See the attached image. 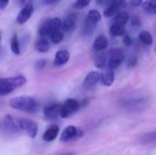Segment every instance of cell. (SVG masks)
<instances>
[{
  "label": "cell",
  "instance_id": "obj_1",
  "mask_svg": "<svg viewBox=\"0 0 156 155\" xmlns=\"http://www.w3.org/2000/svg\"><path fill=\"white\" fill-rule=\"evenodd\" d=\"M9 106L15 110L29 114L37 113L40 108L38 101L30 96H19L13 98L9 100Z\"/></svg>",
  "mask_w": 156,
  "mask_h": 155
},
{
  "label": "cell",
  "instance_id": "obj_2",
  "mask_svg": "<svg viewBox=\"0 0 156 155\" xmlns=\"http://www.w3.org/2000/svg\"><path fill=\"white\" fill-rule=\"evenodd\" d=\"M27 83V78L18 75L9 78L0 79V96H5L12 93L15 90L22 87Z\"/></svg>",
  "mask_w": 156,
  "mask_h": 155
},
{
  "label": "cell",
  "instance_id": "obj_3",
  "mask_svg": "<svg viewBox=\"0 0 156 155\" xmlns=\"http://www.w3.org/2000/svg\"><path fill=\"white\" fill-rule=\"evenodd\" d=\"M61 27V19L59 17H53L45 21L38 28V34L42 37H48L52 32L59 30Z\"/></svg>",
  "mask_w": 156,
  "mask_h": 155
},
{
  "label": "cell",
  "instance_id": "obj_4",
  "mask_svg": "<svg viewBox=\"0 0 156 155\" xmlns=\"http://www.w3.org/2000/svg\"><path fill=\"white\" fill-rule=\"evenodd\" d=\"M80 102L77 100H75V99H68L61 105L59 117L64 118V119L69 118V116L76 113L80 110Z\"/></svg>",
  "mask_w": 156,
  "mask_h": 155
},
{
  "label": "cell",
  "instance_id": "obj_5",
  "mask_svg": "<svg viewBox=\"0 0 156 155\" xmlns=\"http://www.w3.org/2000/svg\"><path fill=\"white\" fill-rule=\"evenodd\" d=\"M108 67L109 69L113 70L120 67L122 62L124 61V53L122 49L120 48H114L110 51L109 56H108Z\"/></svg>",
  "mask_w": 156,
  "mask_h": 155
},
{
  "label": "cell",
  "instance_id": "obj_6",
  "mask_svg": "<svg viewBox=\"0 0 156 155\" xmlns=\"http://www.w3.org/2000/svg\"><path fill=\"white\" fill-rule=\"evenodd\" d=\"M18 131L25 132L30 138L35 139L37 134V124L32 121L27 119H18Z\"/></svg>",
  "mask_w": 156,
  "mask_h": 155
},
{
  "label": "cell",
  "instance_id": "obj_7",
  "mask_svg": "<svg viewBox=\"0 0 156 155\" xmlns=\"http://www.w3.org/2000/svg\"><path fill=\"white\" fill-rule=\"evenodd\" d=\"M82 134H83V132L81 131H80L75 126L70 125V126H68L67 128H65L64 131L62 132L61 136H60V141L67 143V142H69L73 139L80 138Z\"/></svg>",
  "mask_w": 156,
  "mask_h": 155
},
{
  "label": "cell",
  "instance_id": "obj_8",
  "mask_svg": "<svg viewBox=\"0 0 156 155\" xmlns=\"http://www.w3.org/2000/svg\"><path fill=\"white\" fill-rule=\"evenodd\" d=\"M33 12H34V5L31 3L26 4L22 7V9L20 10V12L18 13V15L16 18V23L19 25L25 24L31 17V16L33 15Z\"/></svg>",
  "mask_w": 156,
  "mask_h": 155
},
{
  "label": "cell",
  "instance_id": "obj_9",
  "mask_svg": "<svg viewBox=\"0 0 156 155\" xmlns=\"http://www.w3.org/2000/svg\"><path fill=\"white\" fill-rule=\"evenodd\" d=\"M61 109V104L59 103H53L46 106L43 110L44 117L48 121H54L57 120L59 117Z\"/></svg>",
  "mask_w": 156,
  "mask_h": 155
},
{
  "label": "cell",
  "instance_id": "obj_10",
  "mask_svg": "<svg viewBox=\"0 0 156 155\" xmlns=\"http://www.w3.org/2000/svg\"><path fill=\"white\" fill-rule=\"evenodd\" d=\"M100 82V72L98 71H90L86 76L83 81V88L86 90L93 89Z\"/></svg>",
  "mask_w": 156,
  "mask_h": 155
},
{
  "label": "cell",
  "instance_id": "obj_11",
  "mask_svg": "<svg viewBox=\"0 0 156 155\" xmlns=\"http://www.w3.org/2000/svg\"><path fill=\"white\" fill-rule=\"evenodd\" d=\"M77 23V15L74 13L69 14L63 21H61V28L63 31L65 32H69L71 31Z\"/></svg>",
  "mask_w": 156,
  "mask_h": 155
},
{
  "label": "cell",
  "instance_id": "obj_12",
  "mask_svg": "<svg viewBox=\"0 0 156 155\" xmlns=\"http://www.w3.org/2000/svg\"><path fill=\"white\" fill-rule=\"evenodd\" d=\"M70 58L69 52L67 49H60L56 53L54 65L55 66H62L65 65Z\"/></svg>",
  "mask_w": 156,
  "mask_h": 155
},
{
  "label": "cell",
  "instance_id": "obj_13",
  "mask_svg": "<svg viewBox=\"0 0 156 155\" xmlns=\"http://www.w3.org/2000/svg\"><path fill=\"white\" fill-rule=\"evenodd\" d=\"M58 132H59L58 126V125H55V124L54 125H51V126H49L45 131V132L43 134V140L45 142H48V143L53 142L57 138Z\"/></svg>",
  "mask_w": 156,
  "mask_h": 155
},
{
  "label": "cell",
  "instance_id": "obj_14",
  "mask_svg": "<svg viewBox=\"0 0 156 155\" xmlns=\"http://www.w3.org/2000/svg\"><path fill=\"white\" fill-rule=\"evenodd\" d=\"M100 81L104 86H111L114 81V72L113 70L107 69L101 73H100Z\"/></svg>",
  "mask_w": 156,
  "mask_h": 155
},
{
  "label": "cell",
  "instance_id": "obj_15",
  "mask_svg": "<svg viewBox=\"0 0 156 155\" xmlns=\"http://www.w3.org/2000/svg\"><path fill=\"white\" fill-rule=\"evenodd\" d=\"M108 44L109 42L107 37L103 35H101L95 38L93 42V49L97 52H101L108 47Z\"/></svg>",
  "mask_w": 156,
  "mask_h": 155
},
{
  "label": "cell",
  "instance_id": "obj_16",
  "mask_svg": "<svg viewBox=\"0 0 156 155\" xmlns=\"http://www.w3.org/2000/svg\"><path fill=\"white\" fill-rule=\"evenodd\" d=\"M130 19V16L127 12H123V11H120L118 13H116L114 15V18H113V22L116 25H120V26H125L128 21Z\"/></svg>",
  "mask_w": 156,
  "mask_h": 155
},
{
  "label": "cell",
  "instance_id": "obj_17",
  "mask_svg": "<svg viewBox=\"0 0 156 155\" xmlns=\"http://www.w3.org/2000/svg\"><path fill=\"white\" fill-rule=\"evenodd\" d=\"M36 49L38 51V52H41V53H46L49 50L50 48V44H49V41L47 39V37H40L37 42H36Z\"/></svg>",
  "mask_w": 156,
  "mask_h": 155
},
{
  "label": "cell",
  "instance_id": "obj_18",
  "mask_svg": "<svg viewBox=\"0 0 156 155\" xmlns=\"http://www.w3.org/2000/svg\"><path fill=\"white\" fill-rule=\"evenodd\" d=\"M101 20V13L96 10V9H91L88 12L87 14V17H86V21H88L90 24L96 25Z\"/></svg>",
  "mask_w": 156,
  "mask_h": 155
},
{
  "label": "cell",
  "instance_id": "obj_19",
  "mask_svg": "<svg viewBox=\"0 0 156 155\" xmlns=\"http://www.w3.org/2000/svg\"><path fill=\"white\" fill-rule=\"evenodd\" d=\"M143 10L149 15H155L156 0H146L142 4Z\"/></svg>",
  "mask_w": 156,
  "mask_h": 155
},
{
  "label": "cell",
  "instance_id": "obj_20",
  "mask_svg": "<svg viewBox=\"0 0 156 155\" xmlns=\"http://www.w3.org/2000/svg\"><path fill=\"white\" fill-rule=\"evenodd\" d=\"M107 63V56L106 54L102 53V52H97L95 58H94V65L97 68L102 69L105 67Z\"/></svg>",
  "mask_w": 156,
  "mask_h": 155
},
{
  "label": "cell",
  "instance_id": "obj_21",
  "mask_svg": "<svg viewBox=\"0 0 156 155\" xmlns=\"http://www.w3.org/2000/svg\"><path fill=\"white\" fill-rule=\"evenodd\" d=\"M4 122L5 126L8 127L9 129L14 131H18V119H16L10 115H6L4 119Z\"/></svg>",
  "mask_w": 156,
  "mask_h": 155
},
{
  "label": "cell",
  "instance_id": "obj_22",
  "mask_svg": "<svg viewBox=\"0 0 156 155\" xmlns=\"http://www.w3.org/2000/svg\"><path fill=\"white\" fill-rule=\"evenodd\" d=\"M139 40L144 44V45H147V46H150L153 44L154 42V37L152 36V34L149 32V31H146V30H144L142 31L140 34H139Z\"/></svg>",
  "mask_w": 156,
  "mask_h": 155
},
{
  "label": "cell",
  "instance_id": "obj_23",
  "mask_svg": "<svg viewBox=\"0 0 156 155\" xmlns=\"http://www.w3.org/2000/svg\"><path fill=\"white\" fill-rule=\"evenodd\" d=\"M110 34L113 37H122L124 34H126V32L124 26L112 24L110 27Z\"/></svg>",
  "mask_w": 156,
  "mask_h": 155
},
{
  "label": "cell",
  "instance_id": "obj_24",
  "mask_svg": "<svg viewBox=\"0 0 156 155\" xmlns=\"http://www.w3.org/2000/svg\"><path fill=\"white\" fill-rule=\"evenodd\" d=\"M107 5H112L117 10V12H120L127 6V1L126 0H107Z\"/></svg>",
  "mask_w": 156,
  "mask_h": 155
},
{
  "label": "cell",
  "instance_id": "obj_25",
  "mask_svg": "<svg viewBox=\"0 0 156 155\" xmlns=\"http://www.w3.org/2000/svg\"><path fill=\"white\" fill-rule=\"evenodd\" d=\"M10 48L12 52L15 55H19L20 54V45H19V41H18V37L16 34H14L12 38H11V42H10Z\"/></svg>",
  "mask_w": 156,
  "mask_h": 155
},
{
  "label": "cell",
  "instance_id": "obj_26",
  "mask_svg": "<svg viewBox=\"0 0 156 155\" xmlns=\"http://www.w3.org/2000/svg\"><path fill=\"white\" fill-rule=\"evenodd\" d=\"M48 37H49L50 41H51L53 44H58V43H60V42L63 40V38H64V34H63L60 30H57V31L52 32Z\"/></svg>",
  "mask_w": 156,
  "mask_h": 155
},
{
  "label": "cell",
  "instance_id": "obj_27",
  "mask_svg": "<svg viewBox=\"0 0 156 155\" xmlns=\"http://www.w3.org/2000/svg\"><path fill=\"white\" fill-rule=\"evenodd\" d=\"M96 28V25H93V24H90L89 23L88 21L85 20L84 22V26H83V34L85 36H89V35H91L93 33V31L95 30Z\"/></svg>",
  "mask_w": 156,
  "mask_h": 155
},
{
  "label": "cell",
  "instance_id": "obj_28",
  "mask_svg": "<svg viewBox=\"0 0 156 155\" xmlns=\"http://www.w3.org/2000/svg\"><path fill=\"white\" fill-rule=\"evenodd\" d=\"M116 13H118V12H117V10L114 7H112V5H107V7L103 11V16L105 17H112Z\"/></svg>",
  "mask_w": 156,
  "mask_h": 155
},
{
  "label": "cell",
  "instance_id": "obj_29",
  "mask_svg": "<svg viewBox=\"0 0 156 155\" xmlns=\"http://www.w3.org/2000/svg\"><path fill=\"white\" fill-rule=\"evenodd\" d=\"M91 0H77L74 4V8L76 9H82L86 6L89 5V4L90 3Z\"/></svg>",
  "mask_w": 156,
  "mask_h": 155
},
{
  "label": "cell",
  "instance_id": "obj_30",
  "mask_svg": "<svg viewBox=\"0 0 156 155\" xmlns=\"http://www.w3.org/2000/svg\"><path fill=\"white\" fill-rule=\"evenodd\" d=\"M130 19H131V23L133 26H141V19L137 15H133Z\"/></svg>",
  "mask_w": 156,
  "mask_h": 155
},
{
  "label": "cell",
  "instance_id": "obj_31",
  "mask_svg": "<svg viewBox=\"0 0 156 155\" xmlns=\"http://www.w3.org/2000/svg\"><path fill=\"white\" fill-rule=\"evenodd\" d=\"M46 65H47V60L44 59V58H41V59L37 60V61L36 62L35 68H36L37 69H38V70H41V69H43L46 67Z\"/></svg>",
  "mask_w": 156,
  "mask_h": 155
},
{
  "label": "cell",
  "instance_id": "obj_32",
  "mask_svg": "<svg viewBox=\"0 0 156 155\" xmlns=\"http://www.w3.org/2000/svg\"><path fill=\"white\" fill-rule=\"evenodd\" d=\"M122 41H123L124 45L127 46V47H130V46L133 44V38H132V37H131L130 35H128V34H124V35L122 36Z\"/></svg>",
  "mask_w": 156,
  "mask_h": 155
},
{
  "label": "cell",
  "instance_id": "obj_33",
  "mask_svg": "<svg viewBox=\"0 0 156 155\" xmlns=\"http://www.w3.org/2000/svg\"><path fill=\"white\" fill-rule=\"evenodd\" d=\"M129 4L133 7H138V6L142 5L143 0H129Z\"/></svg>",
  "mask_w": 156,
  "mask_h": 155
},
{
  "label": "cell",
  "instance_id": "obj_34",
  "mask_svg": "<svg viewBox=\"0 0 156 155\" xmlns=\"http://www.w3.org/2000/svg\"><path fill=\"white\" fill-rule=\"evenodd\" d=\"M9 3V0H0V10H4Z\"/></svg>",
  "mask_w": 156,
  "mask_h": 155
},
{
  "label": "cell",
  "instance_id": "obj_35",
  "mask_svg": "<svg viewBox=\"0 0 156 155\" xmlns=\"http://www.w3.org/2000/svg\"><path fill=\"white\" fill-rule=\"evenodd\" d=\"M15 2L16 3L17 5L19 6H24L27 3V0H15Z\"/></svg>",
  "mask_w": 156,
  "mask_h": 155
},
{
  "label": "cell",
  "instance_id": "obj_36",
  "mask_svg": "<svg viewBox=\"0 0 156 155\" xmlns=\"http://www.w3.org/2000/svg\"><path fill=\"white\" fill-rule=\"evenodd\" d=\"M129 66L130 67H134L135 66V64H136V58H131L130 60H129Z\"/></svg>",
  "mask_w": 156,
  "mask_h": 155
},
{
  "label": "cell",
  "instance_id": "obj_37",
  "mask_svg": "<svg viewBox=\"0 0 156 155\" xmlns=\"http://www.w3.org/2000/svg\"><path fill=\"white\" fill-rule=\"evenodd\" d=\"M58 1H60V0H48V1H47L48 3H50V4H53V3H57V2H58Z\"/></svg>",
  "mask_w": 156,
  "mask_h": 155
},
{
  "label": "cell",
  "instance_id": "obj_38",
  "mask_svg": "<svg viewBox=\"0 0 156 155\" xmlns=\"http://www.w3.org/2000/svg\"><path fill=\"white\" fill-rule=\"evenodd\" d=\"M60 155H76L75 153H62Z\"/></svg>",
  "mask_w": 156,
  "mask_h": 155
},
{
  "label": "cell",
  "instance_id": "obj_39",
  "mask_svg": "<svg viewBox=\"0 0 156 155\" xmlns=\"http://www.w3.org/2000/svg\"><path fill=\"white\" fill-rule=\"evenodd\" d=\"M0 45H1V34H0Z\"/></svg>",
  "mask_w": 156,
  "mask_h": 155
},
{
  "label": "cell",
  "instance_id": "obj_40",
  "mask_svg": "<svg viewBox=\"0 0 156 155\" xmlns=\"http://www.w3.org/2000/svg\"><path fill=\"white\" fill-rule=\"evenodd\" d=\"M46 1H48V0H46Z\"/></svg>",
  "mask_w": 156,
  "mask_h": 155
}]
</instances>
